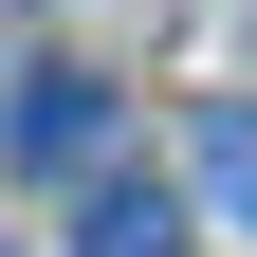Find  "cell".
<instances>
[{
	"label": "cell",
	"instance_id": "2",
	"mask_svg": "<svg viewBox=\"0 0 257 257\" xmlns=\"http://www.w3.org/2000/svg\"><path fill=\"white\" fill-rule=\"evenodd\" d=\"M74 257H184V220H166V184H92V220H74Z\"/></svg>",
	"mask_w": 257,
	"mask_h": 257
},
{
	"label": "cell",
	"instance_id": "3",
	"mask_svg": "<svg viewBox=\"0 0 257 257\" xmlns=\"http://www.w3.org/2000/svg\"><path fill=\"white\" fill-rule=\"evenodd\" d=\"M202 184H220V202L257 220V110H220V128H202Z\"/></svg>",
	"mask_w": 257,
	"mask_h": 257
},
{
	"label": "cell",
	"instance_id": "1",
	"mask_svg": "<svg viewBox=\"0 0 257 257\" xmlns=\"http://www.w3.org/2000/svg\"><path fill=\"white\" fill-rule=\"evenodd\" d=\"M0 166L92 184V166H110V74H19V92H0Z\"/></svg>",
	"mask_w": 257,
	"mask_h": 257
}]
</instances>
